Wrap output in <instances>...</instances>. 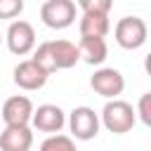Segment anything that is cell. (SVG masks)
<instances>
[{
    "label": "cell",
    "instance_id": "6da1fadb",
    "mask_svg": "<svg viewBox=\"0 0 151 151\" xmlns=\"http://www.w3.org/2000/svg\"><path fill=\"white\" fill-rule=\"evenodd\" d=\"M134 120H137V113H134V109H132V104H127V101H123V99H109L106 104H104V109H101V118H99V123L109 130V132H113V134H125V132H130L132 127H134Z\"/></svg>",
    "mask_w": 151,
    "mask_h": 151
},
{
    "label": "cell",
    "instance_id": "7a4b0ae2",
    "mask_svg": "<svg viewBox=\"0 0 151 151\" xmlns=\"http://www.w3.org/2000/svg\"><path fill=\"white\" fill-rule=\"evenodd\" d=\"M113 35H116V42L123 50H139L146 42L149 28H146V21L139 19V17H123L116 24Z\"/></svg>",
    "mask_w": 151,
    "mask_h": 151
},
{
    "label": "cell",
    "instance_id": "3957f363",
    "mask_svg": "<svg viewBox=\"0 0 151 151\" xmlns=\"http://www.w3.org/2000/svg\"><path fill=\"white\" fill-rule=\"evenodd\" d=\"M40 19L47 28H68L76 21V2L73 0H45L40 7Z\"/></svg>",
    "mask_w": 151,
    "mask_h": 151
},
{
    "label": "cell",
    "instance_id": "277c9868",
    "mask_svg": "<svg viewBox=\"0 0 151 151\" xmlns=\"http://www.w3.org/2000/svg\"><path fill=\"white\" fill-rule=\"evenodd\" d=\"M99 116L94 113V109L90 106H76L71 113H68V127H71V134L80 142H90L99 134Z\"/></svg>",
    "mask_w": 151,
    "mask_h": 151
},
{
    "label": "cell",
    "instance_id": "5b68a950",
    "mask_svg": "<svg viewBox=\"0 0 151 151\" xmlns=\"http://www.w3.org/2000/svg\"><path fill=\"white\" fill-rule=\"evenodd\" d=\"M90 87L104 99H116L125 90V78L118 68L104 66V68H97L94 76L90 78Z\"/></svg>",
    "mask_w": 151,
    "mask_h": 151
},
{
    "label": "cell",
    "instance_id": "8992f818",
    "mask_svg": "<svg viewBox=\"0 0 151 151\" xmlns=\"http://www.w3.org/2000/svg\"><path fill=\"white\" fill-rule=\"evenodd\" d=\"M5 40H7V47H9L12 54L24 57V54H28L35 47V31H33V26L28 21L14 19L9 24L7 33H5Z\"/></svg>",
    "mask_w": 151,
    "mask_h": 151
},
{
    "label": "cell",
    "instance_id": "52a82bcc",
    "mask_svg": "<svg viewBox=\"0 0 151 151\" xmlns=\"http://www.w3.org/2000/svg\"><path fill=\"white\" fill-rule=\"evenodd\" d=\"M31 125H33L38 132L57 134V132H61V127L66 125V113H64L57 104H42V106H38V109H33Z\"/></svg>",
    "mask_w": 151,
    "mask_h": 151
},
{
    "label": "cell",
    "instance_id": "ba28073f",
    "mask_svg": "<svg viewBox=\"0 0 151 151\" xmlns=\"http://www.w3.org/2000/svg\"><path fill=\"white\" fill-rule=\"evenodd\" d=\"M47 78H50V73L33 59H24V61H19L14 66V83L21 90H28V92L40 90L47 83Z\"/></svg>",
    "mask_w": 151,
    "mask_h": 151
},
{
    "label": "cell",
    "instance_id": "9c48e42d",
    "mask_svg": "<svg viewBox=\"0 0 151 151\" xmlns=\"http://www.w3.org/2000/svg\"><path fill=\"white\" fill-rule=\"evenodd\" d=\"M0 116L5 120V125H31V116H33V101L24 94H14L9 99H5Z\"/></svg>",
    "mask_w": 151,
    "mask_h": 151
},
{
    "label": "cell",
    "instance_id": "30bf717a",
    "mask_svg": "<svg viewBox=\"0 0 151 151\" xmlns=\"http://www.w3.org/2000/svg\"><path fill=\"white\" fill-rule=\"evenodd\" d=\"M31 125H5V130L0 132V151H31Z\"/></svg>",
    "mask_w": 151,
    "mask_h": 151
},
{
    "label": "cell",
    "instance_id": "8fae6325",
    "mask_svg": "<svg viewBox=\"0 0 151 151\" xmlns=\"http://www.w3.org/2000/svg\"><path fill=\"white\" fill-rule=\"evenodd\" d=\"M78 54L85 64L90 66H101L109 57V47L104 38H94V35H80V42L76 45Z\"/></svg>",
    "mask_w": 151,
    "mask_h": 151
},
{
    "label": "cell",
    "instance_id": "7c38bea8",
    "mask_svg": "<svg viewBox=\"0 0 151 151\" xmlns=\"http://www.w3.org/2000/svg\"><path fill=\"white\" fill-rule=\"evenodd\" d=\"M50 52H52V61H54V71L61 68H73L80 61L78 47L71 40H50Z\"/></svg>",
    "mask_w": 151,
    "mask_h": 151
},
{
    "label": "cell",
    "instance_id": "4fadbf2b",
    "mask_svg": "<svg viewBox=\"0 0 151 151\" xmlns=\"http://www.w3.org/2000/svg\"><path fill=\"white\" fill-rule=\"evenodd\" d=\"M78 31H80V35L106 38V33L111 31L109 14H104V12H83V17L78 21Z\"/></svg>",
    "mask_w": 151,
    "mask_h": 151
},
{
    "label": "cell",
    "instance_id": "5bb4252c",
    "mask_svg": "<svg viewBox=\"0 0 151 151\" xmlns=\"http://www.w3.org/2000/svg\"><path fill=\"white\" fill-rule=\"evenodd\" d=\"M40 151H78L73 139L66 137V134H50L42 144H40Z\"/></svg>",
    "mask_w": 151,
    "mask_h": 151
},
{
    "label": "cell",
    "instance_id": "9a60e30c",
    "mask_svg": "<svg viewBox=\"0 0 151 151\" xmlns=\"http://www.w3.org/2000/svg\"><path fill=\"white\" fill-rule=\"evenodd\" d=\"M35 52H33V61H38L47 73H54V61H52V52H50V40H45V42H40L38 47H33Z\"/></svg>",
    "mask_w": 151,
    "mask_h": 151
},
{
    "label": "cell",
    "instance_id": "2e32d148",
    "mask_svg": "<svg viewBox=\"0 0 151 151\" xmlns=\"http://www.w3.org/2000/svg\"><path fill=\"white\" fill-rule=\"evenodd\" d=\"M24 12V0H0V19H17Z\"/></svg>",
    "mask_w": 151,
    "mask_h": 151
},
{
    "label": "cell",
    "instance_id": "e0dca14e",
    "mask_svg": "<svg viewBox=\"0 0 151 151\" xmlns=\"http://www.w3.org/2000/svg\"><path fill=\"white\" fill-rule=\"evenodd\" d=\"M78 7L83 12H104L109 14L113 7V0H78Z\"/></svg>",
    "mask_w": 151,
    "mask_h": 151
},
{
    "label": "cell",
    "instance_id": "ac0fdd59",
    "mask_svg": "<svg viewBox=\"0 0 151 151\" xmlns=\"http://www.w3.org/2000/svg\"><path fill=\"white\" fill-rule=\"evenodd\" d=\"M134 113H139V118H142L144 125H151V92H144V94L139 97Z\"/></svg>",
    "mask_w": 151,
    "mask_h": 151
},
{
    "label": "cell",
    "instance_id": "d6986e66",
    "mask_svg": "<svg viewBox=\"0 0 151 151\" xmlns=\"http://www.w3.org/2000/svg\"><path fill=\"white\" fill-rule=\"evenodd\" d=\"M0 42H2V35H0Z\"/></svg>",
    "mask_w": 151,
    "mask_h": 151
}]
</instances>
